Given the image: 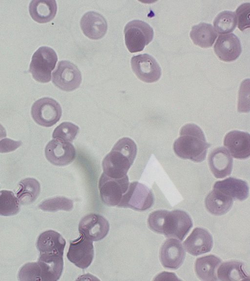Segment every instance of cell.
<instances>
[{
    "mask_svg": "<svg viewBox=\"0 0 250 281\" xmlns=\"http://www.w3.org/2000/svg\"><path fill=\"white\" fill-rule=\"evenodd\" d=\"M210 145L200 127L188 123L181 128L180 136L173 143V150L182 159L201 162L206 159Z\"/></svg>",
    "mask_w": 250,
    "mask_h": 281,
    "instance_id": "cell-1",
    "label": "cell"
},
{
    "mask_svg": "<svg viewBox=\"0 0 250 281\" xmlns=\"http://www.w3.org/2000/svg\"><path fill=\"white\" fill-rule=\"evenodd\" d=\"M137 152L135 142L129 138L119 140L102 162L104 173L112 178H121L133 164Z\"/></svg>",
    "mask_w": 250,
    "mask_h": 281,
    "instance_id": "cell-2",
    "label": "cell"
},
{
    "mask_svg": "<svg viewBox=\"0 0 250 281\" xmlns=\"http://www.w3.org/2000/svg\"><path fill=\"white\" fill-rule=\"evenodd\" d=\"M63 265V262L46 261L39 259L37 262L24 265L19 271V279L20 281H56L62 275Z\"/></svg>",
    "mask_w": 250,
    "mask_h": 281,
    "instance_id": "cell-3",
    "label": "cell"
},
{
    "mask_svg": "<svg viewBox=\"0 0 250 281\" xmlns=\"http://www.w3.org/2000/svg\"><path fill=\"white\" fill-rule=\"evenodd\" d=\"M58 60L55 51L47 46L40 47L33 54L29 72L37 81L46 83L51 80L52 71Z\"/></svg>",
    "mask_w": 250,
    "mask_h": 281,
    "instance_id": "cell-4",
    "label": "cell"
},
{
    "mask_svg": "<svg viewBox=\"0 0 250 281\" xmlns=\"http://www.w3.org/2000/svg\"><path fill=\"white\" fill-rule=\"evenodd\" d=\"M124 34L126 46L131 53L142 51L151 41L154 35L152 27L139 20H134L127 23Z\"/></svg>",
    "mask_w": 250,
    "mask_h": 281,
    "instance_id": "cell-5",
    "label": "cell"
},
{
    "mask_svg": "<svg viewBox=\"0 0 250 281\" xmlns=\"http://www.w3.org/2000/svg\"><path fill=\"white\" fill-rule=\"evenodd\" d=\"M154 201V195L150 189L138 181H133L130 183L118 206L142 211L150 208Z\"/></svg>",
    "mask_w": 250,
    "mask_h": 281,
    "instance_id": "cell-6",
    "label": "cell"
},
{
    "mask_svg": "<svg viewBox=\"0 0 250 281\" xmlns=\"http://www.w3.org/2000/svg\"><path fill=\"white\" fill-rule=\"evenodd\" d=\"M192 226V220L186 212L180 210L167 211L164 218L161 234L167 238H176L182 241Z\"/></svg>",
    "mask_w": 250,
    "mask_h": 281,
    "instance_id": "cell-7",
    "label": "cell"
},
{
    "mask_svg": "<svg viewBox=\"0 0 250 281\" xmlns=\"http://www.w3.org/2000/svg\"><path fill=\"white\" fill-rule=\"evenodd\" d=\"M127 175L121 178H112L103 173L99 182L100 194L103 201L110 206L118 205L128 189Z\"/></svg>",
    "mask_w": 250,
    "mask_h": 281,
    "instance_id": "cell-8",
    "label": "cell"
},
{
    "mask_svg": "<svg viewBox=\"0 0 250 281\" xmlns=\"http://www.w3.org/2000/svg\"><path fill=\"white\" fill-rule=\"evenodd\" d=\"M33 120L38 124L51 127L56 124L62 116L59 103L53 99L43 98L36 101L31 108Z\"/></svg>",
    "mask_w": 250,
    "mask_h": 281,
    "instance_id": "cell-9",
    "label": "cell"
},
{
    "mask_svg": "<svg viewBox=\"0 0 250 281\" xmlns=\"http://www.w3.org/2000/svg\"><path fill=\"white\" fill-rule=\"evenodd\" d=\"M81 81L80 71L76 65L69 61H59L52 73V82L59 89L65 91L77 89Z\"/></svg>",
    "mask_w": 250,
    "mask_h": 281,
    "instance_id": "cell-10",
    "label": "cell"
},
{
    "mask_svg": "<svg viewBox=\"0 0 250 281\" xmlns=\"http://www.w3.org/2000/svg\"><path fill=\"white\" fill-rule=\"evenodd\" d=\"M131 65L136 76L147 83L157 81L161 76V69L153 57L147 54L132 57Z\"/></svg>",
    "mask_w": 250,
    "mask_h": 281,
    "instance_id": "cell-11",
    "label": "cell"
},
{
    "mask_svg": "<svg viewBox=\"0 0 250 281\" xmlns=\"http://www.w3.org/2000/svg\"><path fill=\"white\" fill-rule=\"evenodd\" d=\"M93 257L91 241L81 234L77 239L70 241L67 257L76 266L82 269L87 268L91 263Z\"/></svg>",
    "mask_w": 250,
    "mask_h": 281,
    "instance_id": "cell-12",
    "label": "cell"
},
{
    "mask_svg": "<svg viewBox=\"0 0 250 281\" xmlns=\"http://www.w3.org/2000/svg\"><path fill=\"white\" fill-rule=\"evenodd\" d=\"M109 224L102 216L90 214L84 217L80 221L79 231L85 238L91 241H98L108 234Z\"/></svg>",
    "mask_w": 250,
    "mask_h": 281,
    "instance_id": "cell-13",
    "label": "cell"
},
{
    "mask_svg": "<svg viewBox=\"0 0 250 281\" xmlns=\"http://www.w3.org/2000/svg\"><path fill=\"white\" fill-rule=\"evenodd\" d=\"M45 155L47 160L52 164L64 166L74 161L76 157V150L69 142L54 139L46 145Z\"/></svg>",
    "mask_w": 250,
    "mask_h": 281,
    "instance_id": "cell-14",
    "label": "cell"
},
{
    "mask_svg": "<svg viewBox=\"0 0 250 281\" xmlns=\"http://www.w3.org/2000/svg\"><path fill=\"white\" fill-rule=\"evenodd\" d=\"M186 252L181 242L173 238L166 240L159 252V258L162 265L167 268L175 270L183 264Z\"/></svg>",
    "mask_w": 250,
    "mask_h": 281,
    "instance_id": "cell-15",
    "label": "cell"
},
{
    "mask_svg": "<svg viewBox=\"0 0 250 281\" xmlns=\"http://www.w3.org/2000/svg\"><path fill=\"white\" fill-rule=\"evenodd\" d=\"M66 242L59 233L47 230L38 237L37 247L40 255L55 258H63Z\"/></svg>",
    "mask_w": 250,
    "mask_h": 281,
    "instance_id": "cell-16",
    "label": "cell"
},
{
    "mask_svg": "<svg viewBox=\"0 0 250 281\" xmlns=\"http://www.w3.org/2000/svg\"><path fill=\"white\" fill-rule=\"evenodd\" d=\"M224 144L231 156L246 159L250 155V135L245 132L233 130L227 134Z\"/></svg>",
    "mask_w": 250,
    "mask_h": 281,
    "instance_id": "cell-17",
    "label": "cell"
},
{
    "mask_svg": "<svg viewBox=\"0 0 250 281\" xmlns=\"http://www.w3.org/2000/svg\"><path fill=\"white\" fill-rule=\"evenodd\" d=\"M210 170L217 179H222L230 175L233 166L232 156L224 147L213 149L208 158Z\"/></svg>",
    "mask_w": 250,
    "mask_h": 281,
    "instance_id": "cell-18",
    "label": "cell"
},
{
    "mask_svg": "<svg viewBox=\"0 0 250 281\" xmlns=\"http://www.w3.org/2000/svg\"><path fill=\"white\" fill-rule=\"evenodd\" d=\"M241 50L239 39L232 33L219 36L214 45V51L216 56L220 60L226 62L237 59Z\"/></svg>",
    "mask_w": 250,
    "mask_h": 281,
    "instance_id": "cell-19",
    "label": "cell"
},
{
    "mask_svg": "<svg viewBox=\"0 0 250 281\" xmlns=\"http://www.w3.org/2000/svg\"><path fill=\"white\" fill-rule=\"evenodd\" d=\"M213 244L211 234L206 229L199 227L194 228L183 242L185 250L195 256L209 252Z\"/></svg>",
    "mask_w": 250,
    "mask_h": 281,
    "instance_id": "cell-20",
    "label": "cell"
},
{
    "mask_svg": "<svg viewBox=\"0 0 250 281\" xmlns=\"http://www.w3.org/2000/svg\"><path fill=\"white\" fill-rule=\"evenodd\" d=\"M80 25L83 34L92 40H99L103 38L107 29L105 18L94 11L88 12L83 15Z\"/></svg>",
    "mask_w": 250,
    "mask_h": 281,
    "instance_id": "cell-21",
    "label": "cell"
},
{
    "mask_svg": "<svg viewBox=\"0 0 250 281\" xmlns=\"http://www.w3.org/2000/svg\"><path fill=\"white\" fill-rule=\"evenodd\" d=\"M213 188L221 191L233 200L240 201L246 200L249 195V188L247 182L232 177L216 181Z\"/></svg>",
    "mask_w": 250,
    "mask_h": 281,
    "instance_id": "cell-22",
    "label": "cell"
},
{
    "mask_svg": "<svg viewBox=\"0 0 250 281\" xmlns=\"http://www.w3.org/2000/svg\"><path fill=\"white\" fill-rule=\"evenodd\" d=\"M233 200L221 191L213 188L206 197L205 206L211 214L221 216L227 213L231 208Z\"/></svg>",
    "mask_w": 250,
    "mask_h": 281,
    "instance_id": "cell-23",
    "label": "cell"
},
{
    "mask_svg": "<svg viewBox=\"0 0 250 281\" xmlns=\"http://www.w3.org/2000/svg\"><path fill=\"white\" fill-rule=\"evenodd\" d=\"M57 10L55 0H33L29 4V11L36 21L43 23L52 20Z\"/></svg>",
    "mask_w": 250,
    "mask_h": 281,
    "instance_id": "cell-24",
    "label": "cell"
},
{
    "mask_svg": "<svg viewBox=\"0 0 250 281\" xmlns=\"http://www.w3.org/2000/svg\"><path fill=\"white\" fill-rule=\"evenodd\" d=\"M221 262V260L213 255L197 258L195 263V271L197 277L202 281H217L216 271Z\"/></svg>",
    "mask_w": 250,
    "mask_h": 281,
    "instance_id": "cell-25",
    "label": "cell"
},
{
    "mask_svg": "<svg viewBox=\"0 0 250 281\" xmlns=\"http://www.w3.org/2000/svg\"><path fill=\"white\" fill-rule=\"evenodd\" d=\"M217 37V34L212 26L205 22L193 26L190 32L193 43L202 48L211 47Z\"/></svg>",
    "mask_w": 250,
    "mask_h": 281,
    "instance_id": "cell-26",
    "label": "cell"
},
{
    "mask_svg": "<svg viewBox=\"0 0 250 281\" xmlns=\"http://www.w3.org/2000/svg\"><path fill=\"white\" fill-rule=\"evenodd\" d=\"M217 277L221 281H240L247 280L242 262L230 261L222 263L217 269Z\"/></svg>",
    "mask_w": 250,
    "mask_h": 281,
    "instance_id": "cell-27",
    "label": "cell"
},
{
    "mask_svg": "<svg viewBox=\"0 0 250 281\" xmlns=\"http://www.w3.org/2000/svg\"><path fill=\"white\" fill-rule=\"evenodd\" d=\"M16 194L19 202L22 204L32 203L38 197L40 192V183L35 179L26 178L19 183Z\"/></svg>",
    "mask_w": 250,
    "mask_h": 281,
    "instance_id": "cell-28",
    "label": "cell"
},
{
    "mask_svg": "<svg viewBox=\"0 0 250 281\" xmlns=\"http://www.w3.org/2000/svg\"><path fill=\"white\" fill-rule=\"evenodd\" d=\"M237 20L235 14L230 11H224L217 15L213 21L215 30L220 34L232 32L235 28Z\"/></svg>",
    "mask_w": 250,
    "mask_h": 281,
    "instance_id": "cell-29",
    "label": "cell"
},
{
    "mask_svg": "<svg viewBox=\"0 0 250 281\" xmlns=\"http://www.w3.org/2000/svg\"><path fill=\"white\" fill-rule=\"evenodd\" d=\"M19 203L12 191H0V215L9 216L17 214L20 210Z\"/></svg>",
    "mask_w": 250,
    "mask_h": 281,
    "instance_id": "cell-30",
    "label": "cell"
},
{
    "mask_svg": "<svg viewBox=\"0 0 250 281\" xmlns=\"http://www.w3.org/2000/svg\"><path fill=\"white\" fill-rule=\"evenodd\" d=\"M73 206L71 200L64 197H57L44 201L39 207L43 211L54 212L60 210L70 211Z\"/></svg>",
    "mask_w": 250,
    "mask_h": 281,
    "instance_id": "cell-31",
    "label": "cell"
},
{
    "mask_svg": "<svg viewBox=\"0 0 250 281\" xmlns=\"http://www.w3.org/2000/svg\"><path fill=\"white\" fill-rule=\"evenodd\" d=\"M79 131V127L75 124L63 122L55 129L52 137L55 139L70 142L75 138Z\"/></svg>",
    "mask_w": 250,
    "mask_h": 281,
    "instance_id": "cell-32",
    "label": "cell"
},
{
    "mask_svg": "<svg viewBox=\"0 0 250 281\" xmlns=\"http://www.w3.org/2000/svg\"><path fill=\"white\" fill-rule=\"evenodd\" d=\"M250 3H245L239 6L236 11L238 27L241 31L250 28Z\"/></svg>",
    "mask_w": 250,
    "mask_h": 281,
    "instance_id": "cell-33",
    "label": "cell"
},
{
    "mask_svg": "<svg viewBox=\"0 0 250 281\" xmlns=\"http://www.w3.org/2000/svg\"><path fill=\"white\" fill-rule=\"evenodd\" d=\"M21 144V141H15L8 138L0 140V153H5L13 151Z\"/></svg>",
    "mask_w": 250,
    "mask_h": 281,
    "instance_id": "cell-34",
    "label": "cell"
},
{
    "mask_svg": "<svg viewBox=\"0 0 250 281\" xmlns=\"http://www.w3.org/2000/svg\"><path fill=\"white\" fill-rule=\"evenodd\" d=\"M6 136V132L4 128L0 124V140Z\"/></svg>",
    "mask_w": 250,
    "mask_h": 281,
    "instance_id": "cell-35",
    "label": "cell"
}]
</instances>
